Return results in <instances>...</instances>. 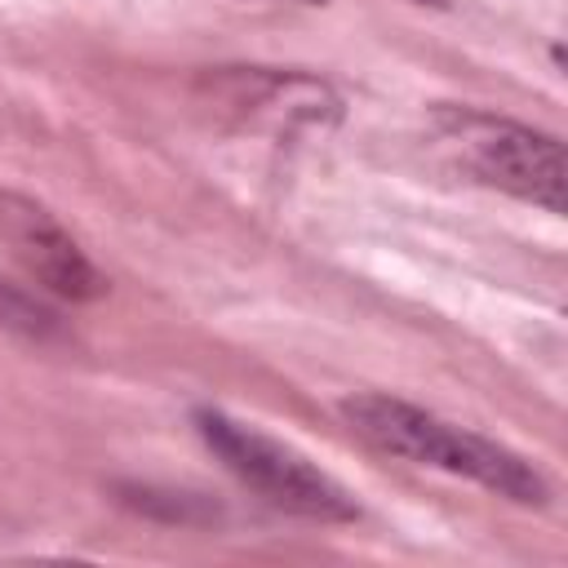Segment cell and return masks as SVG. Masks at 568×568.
Masks as SVG:
<instances>
[{
  "label": "cell",
  "instance_id": "obj_1",
  "mask_svg": "<svg viewBox=\"0 0 568 568\" xmlns=\"http://www.w3.org/2000/svg\"><path fill=\"white\" fill-rule=\"evenodd\" d=\"M342 417L359 439L373 448L417 462V466H439L448 475H466L510 501L541 506L546 501V479L506 444L475 435L466 426H453L417 404H404L395 395H351L342 399Z\"/></svg>",
  "mask_w": 568,
  "mask_h": 568
},
{
  "label": "cell",
  "instance_id": "obj_2",
  "mask_svg": "<svg viewBox=\"0 0 568 568\" xmlns=\"http://www.w3.org/2000/svg\"><path fill=\"white\" fill-rule=\"evenodd\" d=\"M195 426H200L204 444L222 457V466L235 479H244L253 493H262L271 506L306 515V519H355L359 515L355 497L333 475H324L297 448L262 435L257 426H244L217 408H200Z\"/></svg>",
  "mask_w": 568,
  "mask_h": 568
},
{
  "label": "cell",
  "instance_id": "obj_3",
  "mask_svg": "<svg viewBox=\"0 0 568 568\" xmlns=\"http://www.w3.org/2000/svg\"><path fill=\"white\" fill-rule=\"evenodd\" d=\"M439 138L457 151L462 169L488 186H501L519 200H532L550 213L568 204V169L564 146L550 133H532L510 120H493L479 111H439Z\"/></svg>",
  "mask_w": 568,
  "mask_h": 568
},
{
  "label": "cell",
  "instance_id": "obj_4",
  "mask_svg": "<svg viewBox=\"0 0 568 568\" xmlns=\"http://www.w3.org/2000/svg\"><path fill=\"white\" fill-rule=\"evenodd\" d=\"M0 240L22 262V271L36 284H44L49 293H58V297L93 302V297L106 293V280L84 257V248L36 200L13 195V191H0Z\"/></svg>",
  "mask_w": 568,
  "mask_h": 568
},
{
  "label": "cell",
  "instance_id": "obj_5",
  "mask_svg": "<svg viewBox=\"0 0 568 568\" xmlns=\"http://www.w3.org/2000/svg\"><path fill=\"white\" fill-rule=\"evenodd\" d=\"M0 324L4 328H18L27 337H49L58 328V315L49 306H40L36 297H27L22 288L0 284Z\"/></svg>",
  "mask_w": 568,
  "mask_h": 568
},
{
  "label": "cell",
  "instance_id": "obj_6",
  "mask_svg": "<svg viewBox=\"0 0 568 568\" xmlns=\"http://www.w3.org/2000/svg\"><path fill=\"white\" fill-rule=\"evenodd\" d=\"M417 4H448V0H417Z\"/></svg>",
  "mask_w": 568,
  "mask_h": 568
},
{
  "label": "cell",
  "instance_id": "obj_7",
  "mask_svg": "<svg viewBox=\"0 0 568 568\" xmlns=\"http://www.w3.org/2000/svg\"><path fill=\"white\" fill-rule=\"evenodd\" d=\"M302 4H324V0H302Z\"/></svg>",
  "mask_w": 568,
  "mask_h": 568
}]
</instances>
